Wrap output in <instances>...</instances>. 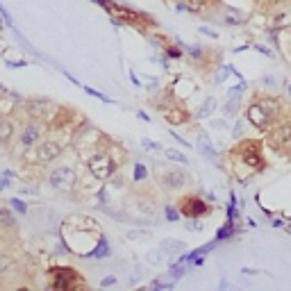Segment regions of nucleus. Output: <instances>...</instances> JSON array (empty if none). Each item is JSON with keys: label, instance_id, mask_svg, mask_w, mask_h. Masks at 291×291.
Returning <instances> with one entry per match:
<instances>
[{"label": "nucleus", "instance_id": "c85d7f7f", "mask_svg": "<svg viewBox=\"0 0 291 291\" xmlns=\"http://www.w3.org/2000/svg\"><path fill=\"white\" fill-rule=\"evenodd\" d=\"M109 284H114V277H107V280H103V286H109Z\"/></svg>", "mask_w": 291, "mask_h": 291}, {"label": "nucleus", "instance_id": "4468645a", "mask_svg": "<svg viewBox=\"0 0 291 291\" xmlns=\"http://www.w3.org/2000/svg\"><path fill=\"white\" fill-rule=\"evenodd\" d=\"M162 112H164V119L171 125H180L184 121H189L187 109H182V107H168V109H162Z\"/></svg>", "mask_w": 291, "mask_h": 291}, {"label": "nucleus", "instance_id": "20e7f679", "mask_svg": "<svg viewBox=\"0 0 291 291\" xmlns=\"http://www.w3.org/2000/svg\"><path fill=\"white\" fill-rule=\"evenodd\" d=\"M87 168L91 171V175L96 180H109L116 171V162L109 153H94L87 159Z\"/></svg>", "mask_w": 291, "mask_h": 291}, {"label": "nucleus", "instance_id": "ddd939ff", "mask_svg": "<svg viewBox=\"0 0 291 291\" xmlns=\"http://www.w3.org/2000/svg\"><path fill=\"white\" fill-rule=\"evenodd\" d=\"M16 139V123L10 116H0V150H7Z\"/></svg>", "mask_w": 291, "mask_h": 291}, {"label": "nucleus", "instance_id": "6ab92c4d", "mask_svg": "<svg viewBox=\"0 0 291 291\" xmlns=\"http://www.w3.org/2000/svg\"><path fill=\"white\" fill-rule=\"evenodd\" d=\"M198 150H200V155H205L209 162H218V155L212 150V146H209V143H200V146H198Z\"/></svg>", "mask_w": 291, "mask_h": 291}, {"label": "nucleus", "instance_id": "7c9ffc66", "mask_svg": "<svg viewBox=\"0 0 291 291\" xmlns=\"http://www.w3.org/2000/svg\"><path fill=\"white\" fill-rule=\"evenodd\" d=\"M289 96H291V87H289Z\"/></svg>", "mask_w": 291, "mask_h": 291}, {"label": "nucleus", "instance_id": "423d86ee", "mask_svg": "<svg viewBox=\"0 0 291 291\" xmlns=\"http://www.w3.org/2000/svg\"><path fill=\"white\" fill-rule=\"evenodd\" d=\"M246 116H248V121H250L257 130H261V132H268V130L275 125V121H277L275 116H273V114H268L266 109L257 103V100H252L250 107L246 109Z\"/></svg>", "mask_w": 291, "mask_h": 291}, {"label": "nucleus", "instance_id": "0eeeda50", "mask_svg": "<svg viewBox=\"0 0 291 291\" xmlns=\"http://www.w3.org/2000/svg\"><path fill=\"white\" fill-rule=\"evenodd\" d=\"M178 209H180V214H182V216H187V218H200V216H205V214L209 212L207 202L202 200L200 196H187V198H182V200L178 202Z\"/></svg>", "mask_w": 291, "mask_h": 291}, {"label": "nucleus", "instance_id": "6e6552de", "mask_svg": "<svg viewBox=\"0 0 291 291\" xmlns=\"http://www.w3.org/2000/svg\"><path fill=\"white\" fill-rule=\"evenodd\" d=\"M157 180L166 191H178L187 184V175L180 168H164V171L157 173Z\"/></svg>", "mask_w": 291, "mask_h": 291}, {"label": "nucleus", "instance_id": "f03ea898", "mask_svg": "<svg viewBox=\"0 0 291 291\" xmlns=\"http://www.w3.org/2000/svg\"><path fill=\"white\" fill-rule=\"evenodd\" d=\"M64 153V141L57 137H41L32 148V157L37 164H50Z\"/></svg>", "mask_w": 291, "mask_h": 291}, {"label": "nucleus", "instance_id": "a211bd4d", "mask_svg": "<svg viewBox=\"0 0 291 291\" xmlns=\"http://www.w3.org/2000/svg\"><path fill=\"white\" fill-rule=\"evenodd\" d=\"M0 223H3L5 227H14V225H16L14 214H12L7 207H0Z\"/></svg>", "mask_w": 291, "mask_h": 291}, {"label": "nucleus", "instance_id": "dca6fc26", "mask_svg": "<svg viewBox=\"0 0 291 291\" xmlns=\"http://www.w3.org/2000/svg\"><path fill=\"white\" fill-rule=\"evenodd\" d=\"M214 107H216V100H214V98H207L205 103L200 105V109H198L196 116H198V119H207V116H212V114H214Z\"/></svg>", "mask_w": 291, "mask_h": 291}, {"label": "nucleus", "instance_id": "cd10ccee", "mask_svg": "<svg viewBox=\"0 0 291 291\" xmlns=\"http://www.w3.org/2000/svg\"><path fill=\"white\" fill-rule=\"evenodd\" d=\"M200 32H205V35H209V37H216V32H212V30H207V28H200Z\"/></svg>", "mask_w": 291, "mask_h": 291}, {"label": "nucleus", "instance_id": "a878e982", "mask_svg": "<svg viewBox=\"0 0 291 291\" xmlns=\"http://www.w3.org/2000/svg\"><path fill=\"white\" fill-rule=\"evenodd\" d=\"M12 205H14V209H16V212L25 214V205H23V202H19V200H12Z\"/></svg>", "mask_w": 291, "mask_h": 291}, {"label": "nucleus", "instance_id": "b1692460", "mask_svg": "<svg viewBox=\"0 0 291 291\" xmlns=\"http://www.w3.org/2000/svg\"><path fill=\"white\" fill-rule=\"evenodd\" d=\"M168 55H171L173 60H178V57H182V50H180V48H168Z\"/></svg>", "mask_w": 291, "mask_h": 291}, {"label": "nucleus", "instance_id": "7ed1b4c3", "mask_svg": "<svg viewBox=\"0 0 291 291\" xmlns=\"http://www.w3.org/2000/svg\"><path fill=\"white\" fill-rule=\"evenodd\" d=\"M41 134H44V123H41V121H35V119H28V123L21 125V132L16 134V146H19L23 153H28V150H32L37 146Z\"/></svg>", "mask_w": 291, "mask_h": 291}, {"label": "nucleus", "instance_id": "bb28decb", "mask_svg": "<svg viewBox=\"0 0 291 291\" xmlns=\"http://www.w3.org/2000/svg\"><path fill=\"white\" fill-rule=\"evenodd\" d=\"M134 175H137V180H141L143 175H146V171H143V166H141V164H139V166H137V171H134Z\"/></svg>", "mask_w": 291, "mask_h": 291}, {"label": "nucleus", "instance_id": "39448f33", "mask_svg": "<svg viewBox=\"0 0 291 291\" xmlns=\"http://www.w3.org/2000/svg\"><path fill=\"white\" fill-rule=\"evenodd\" d=\"M48 184L55 189V191L69 193L71 189L75 187V171L71 166H57L50 171L48 175Z\"/></svg>", "mask_w": 291, "mask_h": 291}, {"label": "nucleus", "instance_id": "f3484780", "mask_svg": "<svg viewBox=\"0 0 291 291\" xmlns=\"http://www.w3.org/2000/svg\"><path fill=\"white\" fill-rule=\"evenodd\" d=\"M209 5V0H182L180 3V10H191V12H200V10H205V7Z\"/></svg>", "mask_w": 291, "mask_h": 291}, {"label": "nucleus", "instance_id": "f257e3e1", "mask_svg": "<svg viewBox=\"0 0 291 291\" xmlns=\"http://www.w3.org/2000/svg\"><path fill=\"white\" fill-rule=\"evenodd\" d=\"M237 157L241 159L243 166H248L252 173L264 171L266 166V159H264V153H261V143L252 141V139H246L237 146Z\"/></svg>", "mask_w": 291, "mask_h": 291}, {"label": "nucleus", "instance_id": "f8f14e48", "mask_svg": "<svg viewBox=\"0 0 291 291\" xmlns=\"http://www.w3.org/2000/svg\"><path fill=\"white\" fill-rule=\"evenodd\" d=\"M289 143H291V121L289 123H280L268 134V146L271 148H282V146H289Z\"/></svg>", "mask_w": 291, "mask_h": 291}, {"label": "nucleus", "instance_id": "2eb2a0df", "mask_svg": "<svg viewBox=\"0 0 291 291\" xmlns=\"http://www.w3.org/2000/svg\"><path fill=\"white\" fill-rule=\"evenodd\" d=\"M239 100H241V87H232L230 94H227V103H225V116H234L237 114Z\"/></svg>", "mask_w": 291, "mask_h": 291}, {"label": "nucleus", "instance_id": "9b49d317", "mask_svg": "<svg viewBox=\"0 0 291 291\" xmlns=\"http://www.w3.org/2000/svg\"><path fill=\"white\" fill-rule=\"evenodd\" d=\"M50 275H53L55 289H71V286H75V282H78V273H75L73 268H53Z\"/></svg>", "mask_w": 291, "mask_h": 291}, {"label": "nucleus", "instance_id": "c756f323", "mask_svg": "<svg viewBox=\"0 0 291 291\" xmlns=\"http://www.w3.org/2000/svg\"><path fill=\"white\" fill-rule=\"evenodd\" d=\"M273 3H291V0H273Z\"/></svg>", "mask_w": 291, "mask_h": 291}, {"label": "nucleus", "instance_id": "412c9836", "mask_svg": "<svg viewBox=\"0 0 291 291\" xmlns=\"http://www.w3.org/2000/svg\"><path fill=\"white\" fill-rule=\"evenodd\" d=\"M230 234H232V221L227 223L225 227H221V230H218V234H216V237H218V241H223V239H227V237H230Z\"/></svg>", "mask_w": 291, "mask_h": 291}, {"label": "nucleus", "instance_id": "4be33fe9", "mask_svg": "<svg viewBox=\"0 0 291 291\" xmlns=\"http://www.w3.org/2000/svg\"><path fill=\"white\" fill-rule=\"evenodd\" d=\"M143 146L148 150H162V146L159 143H155V141H150V139H143Z\"/></svg>", "mask_w": 291, "mask_h": 291}, {"label": "nucleus", "instance_id": "393cba45", "mask_svg": "<svg viewBox=\"0 0 291 291\" xmlns=\"http://www.w3.org/2000/svg\"><path fill=\"white\" fill-rule=\"evenodd\" d=\"M166 214H168V221H178V212L173 207H166Z\"/></svg>", "mask_w": 291, "mask_h": 291}, {"label": "nucleus", "instance_id": "aec40b11", "mask_svg": "<svg viewBox=\"0 0 291 291\" xmlns=\"http://www.w3.org/2000/svg\"><path fill=\"white\" fill-rule=\"evenodd\" d=\"M164 155H166L168 159H173V162H178V164H189V159L184 157L182 153H178V150H164Z\"/></svg>", "mask_w": 291, "mask_h": 291}, {"label": "nucleus", "instance_id": "9d476101", "mask_svg": "<svg viewBox=\"0 0 291 291\" xmlns=\"http://www.w3.org/2000/svg\"><path fill=\"white\" fill-rule=\"evenodd\" d=\"M96 3H100V5L105 7V10L109 12V14L114 16V19L123 21V23H132V25H139L143 21V16L139 14V12H132V10H125V7H119L114 5V3H109V0H96Z\"/></svg>", "mask_w": 291, "mask_h": 291}, {"label": "nucleus", "instance_id": "5701e85b", "mask_svg": "<svg viewBox=\"0 0 291 291\" xmlns=\"http://www.w3.org/2000/svg\"><path fill=\"white\" fill-rule=\"evenodd\" d=\"M232 134H234V139H237V137H241V134H243V123H241V121H237V125H234Z\"/></svg>", "mask_w": 291, "mask_h": 291}, {"label": "nucleus", "instance_id": "1a4fd4ad", "mask_svg": "<svg viewBox=\"0 0 291 291\" xmlns=\"http://www.w3.org/2000/svg\"><path fill=\"white\" fill-rule=\"evenodd\" d=\"M23 112L28 114V119H35V121H41V123H44L55 109H53V103L37 98V100H28V103L23 105Z\"/></svg>", "mask_w": 291, "mask_h": 291}]
</instances>
